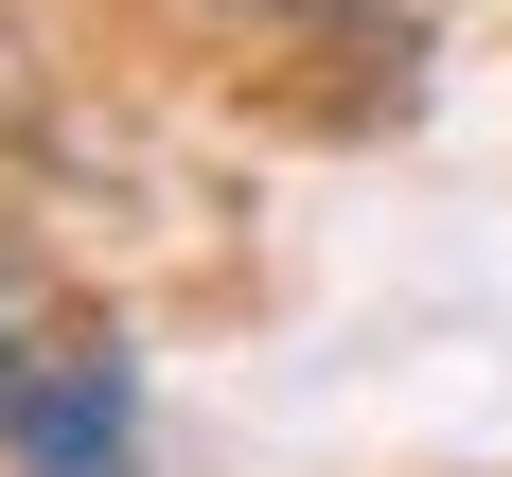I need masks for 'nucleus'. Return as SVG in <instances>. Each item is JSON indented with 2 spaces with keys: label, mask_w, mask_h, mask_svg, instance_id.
<instances>
[{
  "label": "nucleus",
  "mask_w": 512,
  "mask_h": 477,
  "mask_svg": "<svg viewBox=\"0 0 512 477\" xmlns=\"http://www.w3.org/2000/svg\"><path fill=\"white\" fill-rule=\"evenodd\" d=\"M0 460L18 477H124L142 460V354L124 336H53L18 371V407H0Z\"/></svg>",
  "instance_id": "nucleus-1"
},
{
  "label": "nucleus",
  "mask_w": 512,
  "mask_h": 477,
  "mask_svg": "<svg viewBox=\"0 0 512 477\" xmlns=\"http://www.w3.org/2000/svg\"><path fill=\"white\" fill-rule=\"evenodd\" d=\"M195 36H248L283 53V71H318V53H354V71H407V0H177Z\"/></svg>",
  "instance_id": "nucleus-2"
},
{
  "label": "nucleus",
  "mask_w": 512,
  "mask_h": 477,
  "mask_svg": "<svg viewBox=\"0 0 512 477\" xmlns=\"http://www.w3.org/2000/svg\"><path fill=\"white\" fill-rule=\"evenodd\" d=\"M18 371H36V318H18V301H0V407H18Z\"/></svg>",
  "instance_id": "nucleus-3"
}]
</instances>
